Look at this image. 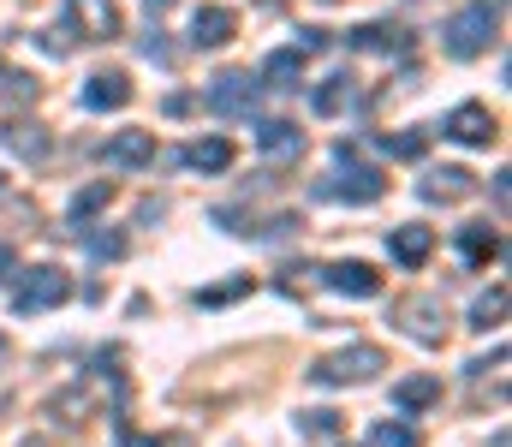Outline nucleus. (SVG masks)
Listing matches in <instances>:
<instances>
[{"label":"nucleus","instance_id":"nucleus-1","mask_svg":"<svg viewBox=\"0 0 512 447\" xmlns=\"http://www.w3.org/2000/svg\"><path fill=\"white\" fill-rule=\"evenodd\" d=\"M382 364H387L382 346H346V352L316 358V364H310V382H316V388H358V382H370Z\"/></svg>","mask_w":512,"mask_h":447},{"label":"nucleus","instance_id":"nucleus-2","mask_svg":"<svg viewBox=\"0 0 512 447\" xmlns=\"http://www.w3.org/2000/svg\"><path fill=\"white\" fill-rule=\"evenodd\" d=\"M66 298H72V281H66L54 263L12 275V310H18V316H42V310H54V304H66Z\"/></svg>","mask_w":512,"mask_h":447},{"label":"nucleus","instance_id":"nucleus-3","mask_svg":"<svg viewBox=\"0 0 512 447\" xmlns=\"http://www.w3.org/2000/svg\"><path fill=\"white\" fill-rule=\"evenodd\" d=\"M441 36H447V54H453V60H477V54H489V42L501 36V18L489 12V0H477V6H465Z\"/></svg>","mask_w":512,"mask_h":447},{"label":"nucleus","instance_id":"nucleus-4","mask_svg":"<svg viewBox=\"0 0 512 447\" xmlns=\"http://www.w3.org/2000/svg\"><path fill=\"white\" fill-rule=\"evenodd\" d=\"M382 191H387L382 167H364L358 155H352V161H340V173L316 185V197H340V203H376Z\"/></svg>","mask_w":512,"mask_h":447},{"label":"nucleus","instance_id":"nucleus-5","mask_svg":"<svg viewBox=\"0 0 512 447\" xmlns=\"http://www.w3.org/2000/svg\"><path fill=\"white\" fill-rule=\"evenodd\" d=\"M256 96H262V84H256L251 72L227 66V72H215V84H209L203 102H209L215 114H233V120H239V114H256Z\"/></svg>","mask_w":512,"mask_h":447},{"label":"nucleus","instance_id":"nucleus-6","mask_svg":"<svg viewBox=\"0 0 512 447\" xmlns=\"http://www.w3.org/2000/svg\"><path fill=\"white\" fill-rule=\"evenodd\" d=\"M453 144H465V149H489L495 138H501V120L483 108V102H459L453 114H447V126H441Z\"/></svg>","mask_w":512,"mask_h":447},{"label":"nucleus","instance_id":"nucleus-7","mask_svg":"<svg viewBox=\"0 0 512 447\" xmlns=\"http://www.w3.org/2000/svg\"><path fill=\"white\" fill-rule=\"evenodd\" d=\"M66 12H72L78 36H90V42H114L126 30V18H120L114 0H66Z\"/></svg>","mask_w":512,"mask_h":447},{"label":"nucleus","instance_id":"nucleus-8","mask_svg":"<svg viewBox=\"0 0 512 447\" xmlns=\"http://www.w3.org/2000/svg\"><path fill=\"white\" fill-rule=\"evenodd\" d=\"M322 287L340 298H376L382 293V275L370 269V263H358V257H346V263H328L322 269Z\"/></svg>","mask_w":512,"mask_h":447},{"label":"nucleus","instance_id":"nucleus-9","mask_svg":"<svg viewBox=\"0 0 512 447\" xmlns=\"http://www.w3.org/2000/svg\"><path fill=\"white\" fill-rule=\"evenodd\" d=\"M429 251H435V227H423V221H405V227L387 233V257H393L399 269H423Z\"/></svg>","mask_w":512,"mask_h":447},{"label":"nucleus","instance_id":"nucleus-10","mask_svg":"<svg viewBox=\"0 0 512 447\" xmlns=\"http://www.w3.org/2000/svg\"><path fill=\"white\" fill-rule=\"evenodd\" d=\"M399 316H405V334H411V340H423V346H441V340H447V310H441V298H405Z\"/></svg>","mask_w":512,"mask_h":447},{"label":"nucleus","instance_id":"nucleus-11","mask_svg":"<svg viewBox=\"0 0 512 447\" xmlns=\"http://www.w3.org/2000/svg\"><path fill=\"white\" fill-rule=\"evenodd\" d=\"M233 30H239L233 6H197L191 12V48H221V42H233Z\"/></svg>","mask_w":512,"mask_h":447},{"label":"nucleus","instance_id":"nucleus-12","mask_svg":"<svg viewBox=\"0 0 512 447\" xmlns=\"http://www.w3.org/2000/svg\"><path fill=\"white\" fill-rule=\"evenodd\" d=\"M126 102H131L126 72H90V78H84V108H90V114H114V108H126Z\"/></svg>","mask_w":512,"mask_h":447},{"label":"nucleus","instance_id":"nucleus-13","mask_svg":"<svg viewBox=\"0 0 512 447\" xmlns=\"http://www.w3.org/2000/svg\"><path fill=\"white\" fill-rule=\"evenodd\" d=\"M102 161L108 167H143V161H155V132H114L102 144Z\"/></svg>","mask_w":512,"mask_h":447},{"label":"nucleus","instance_id":"nucleus-14","mask_svg":"<svg viewBox=\"0 0 512 447\" xmlns=\"http://www.w3.org/2000/svg\"><path fill=\"white\" fill-rule=\"evenodd\" d=\"M358 54H405V30L393 24V18H376V24H358L352 36H346Z\"/></svg>","mask_w":512,"mask_h":447},{"label":"nucleus","instance_id":"nucleus-15","mask_svg":"<svg viewBox=\"0 0 512 447\" xmlns=\"http://www.w3.org/2000/svg\"><path fill=\"white\" fill-rule=\"evenodd\" d=\"M256 149L274 155V161H292V155H304V132L292 120H262L256 126Z\"/></svg>","mask_w":512,"mask_h":447},{"label":"nucleus","instance_id":"nucleus-16","mask_svg":"<svg viewBox=\"0 0 512 447\" xmlns=\"http://www.w3.org/2000/svg\"><path fill=\"white\" fill-rule=\"evenodd\" d=\"M256 84H268V90H298L304 84V54L298 48H274L268 60H262V78Z\"/></svg>","mask_w":512,"mask_h":447},{"label":"nucleus","instance_id":"nucleus-17","mask_svg":"<svg viewBox=\"0 0 512 447\" xmlns=\"http://www.w3.org/2000/svg\"><path fill=\"white\" fill-rule=\"evenodd\" d=\"M191 173H227L233 167V144L227 138H197V144H185V155H179Z\"/></svg>","mask_w":512,"mask_h":447},{"label":"nucleus","instance_id":"nucleus-18","mask_svg":"<svg viewBox=\"0 0 512 447\" xmlns=\"http://www.w3.org/2000/svg\"><path fill=\"white\" fill-rule=\"evenodd\" d=\"M417 191H423L429 203H459V197H471V173H465V167H435Z\"/></svg>","mask_w":512,"mask_h":447},{"label":"nucleus","instance_id":"nucleus-19","mask_svg":"<svg viewBox=\"0 0 512 447\" xmlns=\"http://www.w3.org/2000/svg\"><path fill=\"white\" fill-rule=\"evenodd\" d=\"M459 251H465V263H495L501 257V233L489 227V221H471V227H459Z\"/></svg>","mask_w":512,"mask_h":447},{"label":"nucleus","instance_id":"nucleus-20","mask_svg":"<svg viewBox=\"0 0 512 447\" xmlns=\"http://www.w3.org/2000/svg\"><path fill=\"white\" fill-rule=\"evenodd\" d=\"M441 400V376H405V382H393V406L399 412H429Z\"/></svg>","mask_w":512,"mask_h":447},{"label":"nucleus","instance_id":"nucleus-21","mask_svg":"<svg viewBox=\"0 0 512 447\" xmlns=\"http://www.w3.org/2000/svg\"><path fill=\"white\" fill-rule=\"evenodd\" d=\"M0 144L12 149V155H24V161H42V155H48V132H42L36 120H6Z\"/></svg>","mask_w":512,"mask_h":447},{"label":"nucleus","instance_id":"nucleus-22","mask_svg":"<svg viewBox=\"0 0 512 447\" xmlns=\"http://www.w3.org/2000/svg\"><path fill=\"white\" fill-rule=\"evenodd\" d=\"M108 203H114V179H96V185H84V191L66 203V221H72V227H84V221H90L96 209H108Z\"/></svg>","mask_w":512,"mask_h":447},{"label":"nucleus","instance_id":"nucleus-23","mask_svg":"<svg viewBox=\"0 0 512 447\" xmlns=\"http://www.w3.org/2000/svg\"><path fill=\"white\" fill-rule=\"evenodd\" d=\"M352 84H358L352 72H334V78H322V90L310 96V102H316V114H340V108L352 102Z\"/></svg>","mask_w":512,"mask_h":447},{"label":"nucleus","instance_id":"nucleus-24","mask_svg":"<svg viewBox=\"0 0 512 447\" xmlns=\"http://www.w3.org/2000/svg\"><path fill=\"white\" fill-rule=\"evenodd\" d=\"M501 322H507V287H489V293L471 304V328L489 334V328H501Z\"/></svg>","mask_w":512,"mask_h":447},{"label":"nucleus","instance_id":"nucleus-25","mask_svg":"<svg viewBox=\"0 0 512 447\" xmlns=\"http://www.w3.org/2000/svg\"><path fill=\"white\" fill-rule=\"evenodd\" d=\"M376 144H382V155H393V161H417V155L429 149V138H423V132H399V138H393V132H382Z\"/></svg>","mask_w":512,"mask_h":447},{"label":"nucleus","instance_id":"nucleus-26","mask_svg":"<svg viewBox=\"0 0 512 447\" xmlns=\"http://www.w3.org/2000/svg\"><path fill=\"white\" fill-rule=\"evenodd\" d=\"M370 447H417V430L411 424H399V418H387L370 430Z\"/></svg>","mask_w":512,"mask_h":447},{"label":"nucleus","instance_id":"nucleus-27","mask_svg":"<svg viewBox=\"0 0 512 447\" xmlns=\"http://www.w3.org/2000/svg\"><path fill=\"white\" fill-rule=\"evenodd\" d=\"M84 245H90L96 263H120V257H126V239H120V233H84Z\"/></svg>","mask_w":512,"mask_h":447},{"label":"nucleus","instance_id":"nucleus-28","mask_svg":"<svg viewBox=\"0 0 512 447\" xmlns=\"http://www.w3.org/2000/svg\"><path fill=\"white\" fill-rule=\"evenodd\" d=\"M251 293V275H239V281H221V287H203L197 293V304H233V298Z\"/></svg>","mask_w":512,"mask_h":447},{"label":"nucleus","instance_id":"nucleus-29","mask_svg":"<svg viewBox=\"0 0 512 447\" xmlns=\"http://www.w3.org/2000/svg\"><path fill=\"white\" fill-rule=\"evenodd\" d=\"M6 96H12L18 108H30V102H36V78H30V72H12V78H6Z\"/></svg>","mask_w":512,"mask_h":447},{"label":"nucleus","instance_id":"nucleus-30","mask_svg":"<svg viewBox=\"0 0 512 447\" xmlns=\"http://www.w3.org/2000/svg\"><path fill=\"white\" fill-rule=\"evenodd\" d=\"M292 48L310 60V54H322V48H328V30H316V24H310V30H298V42H292Z\"/></svg>","mask_w":512,"mask_h":447},{"label":"nucleus","instance_id":"nucleus-31","mask_svg":"<svg viewBox=\"0 0 512 447\" xmlns=\"http://www.w3.org/2000/svg\"><path fill=\"white\" fill-rule=\"evenodd\" d=\"M304 430H310V436H334L340 418H334V412H304Z\"/></svg>","mask_w":512,"mask_h":447},{"label":"nucleus","instance_id":"nucleus-32","mask_svg":"<svg viewBox=\"0 0 512 447\" xmlns=\"http://www.w3.org/2000/svg\"><path fill=\"white\" fill-rule=\"evenodd\" d=\"M42 48H48V54H72V36H60V30H48V36H42Z\"/></svg>","mask_w":512,"mask_h":447},{"label":"nucleus","instance_id":"nucleus-33","mask_svg":"<svg viewBox=\"0 0 512 447\" xmlns=\"http://www.w3.org/2000/svg\"><path fill=\"white\" fill-rule=\"evenodd\" d=\"M143 54H149V60H167V42H161V30H149V36H143Z\"/></svg>","mask_w":512,"mask_h":447},{"label":"nucleus","instance_id":"nucleus-34","mask_svg":"<svg viewBox=\"0 0 512 447\" xmlns=\"http://www.w3.org/2000/svg\"><path fill=\"white\" fill-rule=\"evenodd\" d=\"M12 275H18V257H12V245H0V287H6Z\"/></svg>","mask_w":512,"mask_h":447},{"label":"nucleus","instance_id":"nucleus-35","mask_svg":"<svg viewBox=\"0 0 512 447\" xmlns=\"http://www.w3.org/2000/svg\"><path fill=\"white\" fill-rule=\"evenodd\" d=\"M126 447H161L155 436H126Z\"/></svg>","mask_w":512,"mask_h":447},{"label":"nucleus","instance_id":"nucleus-36","mask_svg":"<svg viewBox=\"0 0 512 447\" xmlns=\"http://www.w3.org/2000/svg\"><path fill=\"white\" fill-rule=\"evenodd\" d=\"M6 358H12V340H6V334H0V370H6Z\"/></svg>","mask_w":512,"mask_h":447},{"label":"nucleus","instance_id":"nucleus-37","mask_svg":"<svg viewBox=\"0 0 512 447\" xmlns=\"http://www.w3.org/2000/svg\"><path fill=\"white\" fill-rule=\"evenodd\" d=\"M167 6H173V0H149V12H167Z\"/></svg>","mask_w":512,"mask_h":447},{"label":"nucleus","instance_id":"nucleus-38","mask_svg":"<svg viewBox=\"0 0 512 447\" xmlns=\"http://www.w3.org/2000/svg\"><path fill=\"white\" fill-rule=\"evenodd\" d=\"M0 191H6V179H0Z\"/></svg>","mask_w":512,"mask_h":447}]
</instances>
